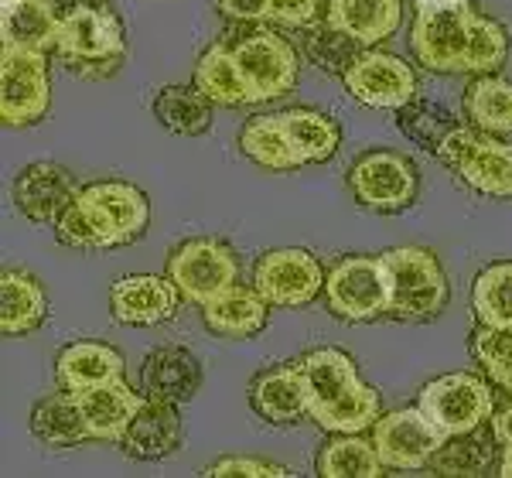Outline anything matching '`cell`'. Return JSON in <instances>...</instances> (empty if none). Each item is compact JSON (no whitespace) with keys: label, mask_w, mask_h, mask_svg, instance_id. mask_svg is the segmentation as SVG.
Wrapping results in <instances>:
<instances>
[{"label":"cell","mask_w":512,"mask_h":478,"mask_svg":"<svg viewBox=\"0 0 512 478\" xmlns=\"http://www.w3.org/2000/svg\"><path fill=\"white\" fill-rule=\"evenodd\" d=\"M349 192L362 209L393 216L417 202L420 171L400 151H369L349 168Z\"/></svg>","instance_id":"7"},{"label":"cell","mask_w":512,"mask_h":478,"mask_svg":"<svg viewBox=\"0 0 512 478\" xmlns=\"http://www.w3.org/2000/svg\"><path fill=\"white\" fill-rule=\"evenodd\" d=\"M82 195L89 205L103 216L110 233L117 236V246H127L144 233L151 222V202L130 181H96V185H82Z\"/></svg>","instance_id":"20"},{"label":"cell","mask_w":512,"mask_h":478,"mask_svg":"<svg viewBox=\"0 0 512 478\" xmlns=\"http://www.w3.org/2000/svg\"><path fill=\"white\" fill-rule=\"evenodd\" d=\"M62 14L55 11L52 0H21L14 7H0V41L11 45L35 48V52H48L59 48Z\"/></svg>","instance_id":"26"},{"label":"cell","mask_w":512,"mask_h":478,"mask_svg":"<svg viewBox=\"0 0 512 478\" xmlns=\"http://www.w3.org/2000/svg\"><path fill=\"white\" fill-rule=\"evenodd\" d=\"M465 120L495 137H512V82L502 76H472L461 96Z\"/></svg>","instance_id":"28"},{"label":"cell","mask_w":512,"mask_h":478,"mask_svg":"<svg viewBox=\"0 0 512 478\" xmlns=\"http://www.w3.org/2000/svg\"><path fill=\"white\" fill-rule=\"evenodd\" d=\"M195 89H202L216 106H246V103H256L253 100V89L246 86L243 72L229 52L226 41L219 45L205 48L198 55V65H195Z\"/></svg>","instance_id":"30"},{"label":"cell","mask_w":512,"mask_h":478,"mask_svg":"<svg viewBox=\"0 0 512 478\" xmlns=\"http://www.w3.org/2000/svg\"><path fill=\"white\" fill-rule=\"evenodd\" d=\"M181 444V417H178V403L168 400H154L144 397L137 407V414L130 417L127 431L120 438V448L130 458L140 461H158L168 458L171 451H178Z\"/></svg>","instance_id":"18"},{"label":"cell","mask_w":512,"mask_h":478,"mask_svg":"<svg viewBox=\"0 0 512 478\" xmlns=\"http://www.w3.org/2000/svg\"><path fill=\"white\" fill-rule=\"evenodd\" d=\"M458 123L461 120H454L444 106L420 100V96L396 110V127L403 130V137H410L417 147H424V151H431V154H437V147L444 144V137H448Z\"/></svg>","instance_id":"38"},{"label":"cell","mask_w":512,"mask_h":478,"mask_svg":"<svg viewBox=\"0 0 512 478\" xmlns=\"http://www.w3.org/2000/svg\"><path fill=\"white\" fill-rule=\"evenodd\" d=\"M325 304L342 321H376L390 315V284L383 257H342L328 267Z\"/></svg>","instance_id":"6"},{"label":"cell","mask_w":512,"mask_h":478,"mask_svg":"<svg viewBox=\"0 0 512 478\" xmlns=\"http://www.w3.org/2000/svg\"><path fill=\"white\" fill-rule=\"evenodd\" d=\"M168 277L175 280L181 298L202 308L212 298H219L222 291L239 284V260L229 243L198 236L181 243L168 257Z\"/></svg>","instance_id":"9"},{"label":"cell","mask_w":512,"mask_h":478,"mask_svg":"<svg viewBox=\"0 0 512 478\" xmlns=\"http://www.w3.org/2000/svg\"><path fill=\"white\" fill-rule=\"evenodd\" d=\"M209 478H284L291 475V468L274 465V461H263V458H222L216 465L205 468Z\"/></svg>","instance_id":"42"},{"label":"cell","mask_w":512,"mask_h":478,"mask_svg":"<svg viewBox=\"0 0 512 478\" xmlns=\"http://www.w3.org/2000/svg\"><path fill=\"white\" fill-rule=\"evenodd\" d=\"M308 383L311 420L325 427L328 434H362L373 431L383 414L379 393L362 383L355 373V362L342 349H315L297 359Z\"/></svg>","instance_id":"1"},{"label":"cell","mask_w":512,"mask_h":478,"mask_svg":"<svg viewBox=\"0 0 512 478\" xmlns=\"http://www.w3.org/2000/svg\"><path fill=\"white\" fill-rule=\"evenodd\" d=\"M280 123H284L287 137H291V147L297 154V161L304 164H325L335 158V151L342 147V127L321 110H311V106H294V110L280 113Z\"/></svg>","instance_id":"27"},{"label":"cell","mask_w":512,"mask_h":478,"mask_svg":"<svg viewBox=\"0 0 512 478\" xmlns=\"http://www.w3.org/2000/svg\"><path fill=\"white\" fill-rule=\"evenodd\" d=\"M181 291L171 277H154V274H130L120 277L110 287V311L120 325H158L168 321L178 311Z\"/></svg>","instance_id":"14"},{"label":"cell","mask_w":512,"mask_h":478,"mask_svg":"<svg viewBox=\"0 0 512 478\" xmlns=\"http://www.w3.org/2000/svg\"><path fill=\"white\" fill-rule=\"evenodd\" d=\"M123 373H127L123 356L106 342L82 339V342L65 345L59 356H55V379H59V386L69 393L117 383V379H123Z\"/></svg>","instance_id":"21"},{"label":"cell","mask_w":512,"mask_h":478,"mask_svg":"<svg viewBox=\"0 0 512 478\" xmlns=\"http://www.w3.org/2000/svg\"><path fill=\"white\" fill-rule=\"evenodd\" d=\"M267 21L291 31L315 28V24L328 21V0H270Z\"/></svg>","instance_id":"41"},{"label":"cell","mask_w":512,"mask_h":478,"mask_svg":"<svg viewBox=\"0 0 512 478\" xmlns=\"http://www.w3.org/2000/svg\"><path fill=\"white\" fill-rule=\"evenodd\" d=\"M202 386V362L181 345H161V349L147 352L144 369H140V390L144 397L185 403L195 397Z\"/></svg>","instance_id":"19"},{"label":"cell","mask_w":512,"mask_h":478,"mask_svg":"<svg viewBox=\"0 0 512 478\" xmlns=\"http://www.w3.org/2000/svg\"><path fill=\"white\" fill-rule=\"evenodd\" d=\"M345 89L352 100L373 110H390L396 113L400 106L417 100V72L410 69V62H403L393 52H379V48H366V52L345 69Z\"/></svg>","instance_id":"12"},{"label":"cell","mask_w":512,"mask_h":478,"mask_svg":"<svg viewBox=\"0 0 512 478\" xmlns=\"http://www.w3.org/2000/svg\"><path fill=\"white\" fill-rule=\"evenodd\" d=\"M417 407L451 438V434H465L478 424H489L495 414V397L482 376L448 373L431 379L420 390Z\"/></svg>","instance_id":"10"},{"label":"cell","mask_w":512,"mask_h":478,"mask_svg":"<svg viewBox=\"0 0 512 478\" xmlns=\"http://www.w3.org/2000/svg\"><path fill=\"white\" fill-rule=\"evenodd\" d=\"M59 55L76 76L106 79L127 59V35L117 11L106 4H76L62 14Z\"/></svg>","instance_id":"2"},{"label":"cell","mask_w":512,"mask_h":478,"mask_svg":"<svg viewBox=\"0 0 512 478\" xmlns=\"http://www.w3.org/2000/svg\"><path fill=\"white\" fill-rule=\"evenodd\" d=\"M52 106V82H48L45 52L4 41L0 55V120L4 127H28L38 123Z\"/></svg>","instance_id":"8"},{"label":"cell","mask_w":512,"mask_h":478,"mask_svg":"<svg viewBox=\"0 0 512 478\" xmlns=\"http://www.w3.org/2000/svg\"><path fill=\"white\" fill-rule=\"evenodd\" d=\"M216 7L226 14L229 21L256 24V21H267L270 0H216Z\"/></svg>","instance_id":"43"},{"label":"cell","mask_w":512,"mask_h":478,"mask_svg":"<svg viewBox=\"0 0 512 478\" xmlns=\"http://www.w3.org/2000/svg\"><path fill=\"white\" fill-rule=\"evenodd\" d=\"M448 441V434L434 424L420 407H403L393 414H379L373 424V444L386 468L414 472L434 458V451Z\"/></svg>","instance_id":"13"},{"label":"cell","mask_w":512,"mask_h":478,"mask_svg":"<svg viewBox=\"0 0 512 478\" xmlns=\"http://www.w3.org/2000/svg\"><path fill=\"white\" fill-rule=\"evenodd\" d=\"M420 4H434V0H414V7H420Z\"/></svg>","instance_id":"46"},{"label":"cell","mask_w":512,"mask_h":478,"mask_svg":"<svg viewBox=\"0 0 512 478\" xmlns=\"http://www.w3.org/2000/svg\"><path fill=\"white\" fill-rule=\"evenodd\" d=\"M297 48L304 52V59L315 62L318 69L332 72V76H345V69L366 52L359 41L349 38L345 31L332 28L328 21L315 24V28L297 31Z\"/></svg>","instance_id":"37"},{"label":"cell","mask_w":512,"mask_h":478,"mask_svg":"<svg viewBox=\"0 0 512 478\" xmlns=\"http://www.w3.org/2000/svg\"><path fill=\"white\" fill-rule=\"evenodd\" d=\"M495 441V431L478 424L465 434H451L427 465L434 475H482L495 458Z\"/></svg>","instance_id":"34"},{"label":"cell","mask_w":512,"mask_h":478,"mask_svg":"<svg viewBox=\"0 0 512 478\" xmlns=\"http://www.w3.org/2000/svg\"><path fill=\"white\" fill-rule=\"evenodd\" d=\"M72 397H76L82 417H86L89 431H93V438L120 444L130 417L137 414L140 400H144V393H134L127 386V379H117V383L93 386V390L72 393Z\"/></svg>","instance_id":"24"},{"label":"cell","mask_w":512,"mask_h":478,"mask_svg":"<svg viewBox=\"0 0 512 478\" xmlns=\"http://www.w3.org/2000/svg\"><path fill=\"white\" fill-rule=\"evenodd\" d=\"M229 52H233L246 86L253 89L256 103L280 100L297 86L301 59H297L294 41L277 35L274 28H263V21L243 24V31H236V38L229 41Z\"/></svg>","instance_id":"5"},{"label":"cell","mask_w":512,"mask_h":478,"mask_svg":"<svg viewBox=\"0 0 512 478\" xmlns=\"http://www.w3.org/2000/svg\"><path fill=\"white\" fill-rule=\"evenodd\" d=\"M52 226H55V236H59L65 246H72V250H113V246H117V236L110 233L103 216L89 205L82 188L62 205V212L55 216Z\"/></svg>","instance_id":"35"},{"label":"cell","mask_w":512,"mask_h":478,"mask_svg":"<svg viewBox=\"0 0 512 478\" xmlns=\"http://www.w3.org/2000/svg\"><path fill=\"white\" fill-rule=\"evenodd\" d=\"M79 192L76 178L69 168L55 161H35L28 168L18 171L11 185L14 209L21 212L28 222H55L62 212V205Z\"/></svg>","instance_id":"15"},{"label":"cell","mask_w":512,"mask_h":478,"mask_svg":"<svg viewBox=\"0 0 512 478\" xmlns=\"http://www.w3.org/2000/svg\"><path fill=\"white\" fill-rule=\"evenodd\" d=\"M475 14V0H434V4L414 7L410 48H414L417 62L441 76H454V72L468 76Z\"/></svg>","instance_id":"3"},{"label":"cell","mask_w":512,"mask_h":478,"mask_svg":"<svg viewBox=\"0 0 512 478\" xmlns=\"http://www.w3.org/2000/svg\"><path fill=\"white\" fill-rule=\"evenodd\" d=\"M451 171L485 199H512V144L506 137L478 130Z\"/></svg>","instance_id":"16"},{"label":"cell","mask_w":512,"mask_h":478,"mask_svg":"<svg viewBox=\"0 0 512 478\" xmlns=\"http://www.w3.org/2000/svg\"><path fill=\"white\" fill-rule=\"evenodd\" d=\"M48 318V298L41 284L31 274L21 270H4L0 277V332L7 339L28 335L45 325Z\"/></svg>","instance_id":"25"},{"label":"cell","mask_w":512,"mask_h":478,"mask_svg":"<svg viewBox=\"0 0 512 478\" xmlns=\"http://www.w3.org/2000/svg\"><path fill=\"white\" fill-rule=\"evenodd\" d=\"M212 103L202 89H185V86H161L158 96H154L151 110L171 134L181 137H198L209 134L212 127Z\"/></svg>","instance_id":"33"},{"label":"cell","mask_w":512,"mask_h":478,"mask_svg":"<svg viewBox=\"0 0 512 478\" xmlns=\"http://www.w3.org/2000/svg\"><path fill=\"white\" fill-rule=\"evenodd\" d=\"M403 21V0H328V24L362 48L393 38Z\"/></svg>","instance_id":"22"},{"label":"cell","mask_w":512,"mask_h":478,"mask_svg":"<svg viewBox=\"0 0 512 478\" xmlns=\"http://www.w3.org/2000/svg\"><path fill=\"white\" fill-rule=\"evenodd\" d=\"M499 475L512 478V444H502V458H499Z\"/></svg>","instance_id":"45"},{"label":"cell","mask_w":512,"mask_h":478,"mask_svg":"<svg viewBox=\"0 0 512 478\" xmlns=\"http://www.w3.org/2000/svg\"><path fill=\"white\" fill-rule=\"evenodd\" d=\"M267 311L270 301L256 287H243V284H233L219 298L202 304L205 328L212 335H222V339H250V335L263 332Z\"/></svg>","instance_id":"23"},{"label":"cell","mask_w":512,"mask_h":478,"mask_svg":"<svg viewBox=\"0 0 512 478\" xmlns=\"http://www.w3.org/2000/svg\"><path fill=\"white\" fill-rule=\"evenodd\" d=\"M472 311L478 325L512 328V260L489 263L472 284Z\"/></svg>","instance_id":"36"},{"label":"cell","mask_w":512,"mask_h":478,"mask_svg":"<svg viewBox=\"0 0 512 478\" xmlns=\"http://www.w3.org/2000/svg\"><path fill=\"white\" fill-rule=\"evenodd\" d=\"M492 431H495V438H499V444H512V400L502 403L492 414Z\"/></svg>","instance_id":"44"},{"label":"cell","mask_w":512,"mask_h":478,"mask_svg":"<svg viewBox=\"0 0 512 478\" xmlns=\"http://www.w3.org/2000/svg\"><path fill=\"white\" fill-rule=\"evenodd\" d=\"M253 410L270 424H297L311 417L308 407V383L297 362H280V366L263 369L250 383Z\"/></svg>","instance_id":"17"},{"label":"cell","mask_w":512,"mask_h":478,"mask_svg":"<svg viewBox=\"0 0 512 478\" xmlns=\"http://www.w3.org/2000/svg\"><path fill=\"white\" fill-rule=\"evenodd\" d=\"M390 284V315L400 321H431L448 304V277L427 246H396L379 253Z\"/></svg>","instance_id":"4"},{"label":"cell","mask_w":512,"mask_h":478,"mask_svg":"<svg viewBox=\"0 0 512 478\" xmlns=\"http://www.w3.org/2000/svg\"><path fill=\"white\" fill-rule=\"evenodd\" d=\"M328 270L315 260V253L297 250H270L256 260L253 287L270 301V308H304L325 291Z\"/></svg>","instance_id":"11"},{"label":"cell","mask_w":512,"mask_h":478,"mask_svg":"<svg viewBox=\"0 0 512 478\" xmlns=\"http://www.w3.org/2000/svg\"><path fill=\"white\" fill-rule=\"evenodd\" d=\"M509 55V31L489 14H475L472 48H468V76H489Z\"/></svg>","instance_id":"39"},{"label":"cell","mask_w":512,"mask_h":478,"mask_svg":"<svg viewBox=\"0 0 512 478\" xmlns=\"http://www.w3.org/2000/svg\"><path fill=\"white\" fill-rule=\"evenodd\" d=\"M31 434L41 444H52V448H72V444L93 441L86 417H82L76 397L69 390L52 393V397L38 400L31 407Z\"/></svg>","instance_id":"29"},{"label":"cell","mask_w":512,"mask_h":478,"mask_svg":"<svg viewBox=\"0 0 512 478\" xmlns=\"http://www.w3.org/2000/svg\"><path fill=\"white\" fill-rule=\"evenodd\" d=\"M472 356L482 362L495 386L512 393V328H489L478 325L472 339Z\"/></svg>","instance_id":"40"},{"label":"cell","mask_w":512,"mask_h":478,"mask_svg":"<svg viewBox=\"0 0 512 478\" xmlns=\"http://www.w3.org/2000/svg\"><path fill=\"white\" fill-rule=\"evenodd\" d=\"M239 151L267 171L301 168V161H297L291 147V137H287L284 123H280V113H263V117L246 120L243 130H239Z\"/></svg>","instance_id":"31"},{"label":"cell","mask_w":512,"mask_h":478,"mask_svg":"<svg viewBox=\"0 0 512 478\" xmlns=\"http://www.w3.org/2000/svg\"><path fill=\"white\" fill-rule=\"evenodd\" d=\"M321 478H379L386 475V461L379 458L373 438L359 434H332L318 455Z\"/></svg>","instance_id":"32"}]
</instances>
